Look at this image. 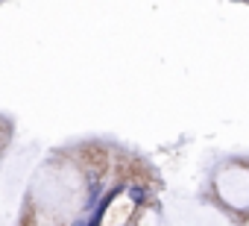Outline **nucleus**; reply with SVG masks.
<instances>
[{
  "mask_svg": "<svg viewBox=\"0 0 249 226\" xmlns=\"http://www.w3.org/2000/svg\"><path fill=\"white\" fill-rule=\"evenodd\" d=\"M103 194H106V188H103L100 182H91V185H88V197H85V206H82V211H85V214H91V211L100 206Z\"/></svg>",
  "mask_w": 249,
  "mask_h": 226,
  "instance_id": "obj_1",
  "label": "nucleus"
},
{
  "mask_svg": "<svg viewBox=\"0 0 249 226\" xmlns=\"http://www.w3.org/2000/svg\"><path fill=\"white\" fill-rule=\"evenodd\" d=\"M126 194H129L132 206H144V203L150 200V188L141 185V182H129V185H126Z\"/></svg>",
  "mask_w": 249,
  "mask_h": 226,
  "instance_id": "obj_2",
  "label": "nucleus"
},
{
  "mask_svg": "<svg viewBox=\"0 0 249 226\" xmlns=\"http://www.w3.org/2000/svg\"><path fill=\"white\" fill-rule=\"evenodd\" d=\"M71 226H85V217H82V220H73Z\"/></svg>",
  "mask_w": 249,
  "mask_h": 226,
  "instance_id": "obj_3",
  "label": "nucleus"
}]
</instances>
